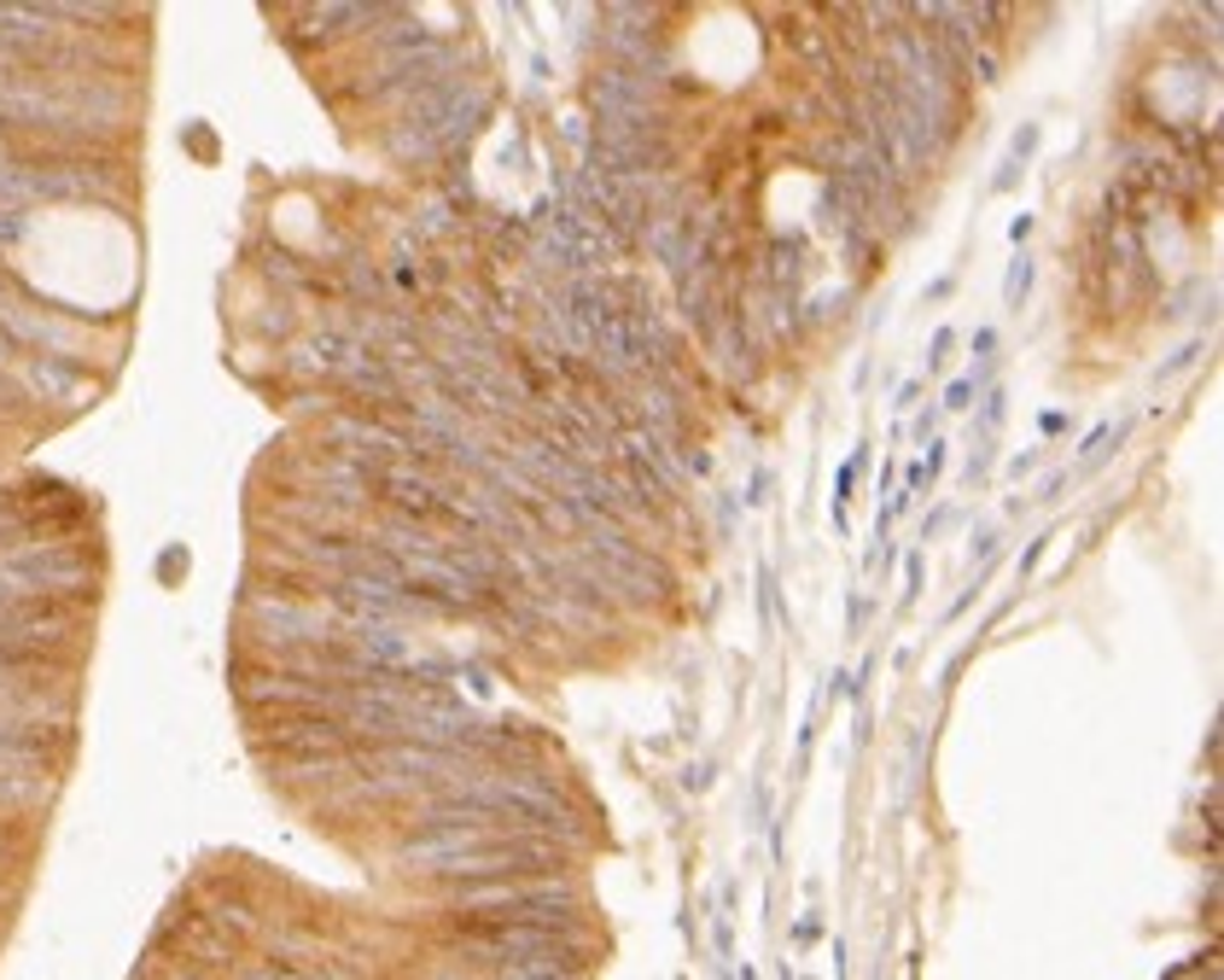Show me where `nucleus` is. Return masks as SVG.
<instances>
[{
    "label": "nucleus",
    "mask_w": 1224,
    "mask_h": 980,
    "mask_svg": "<svg viewBox=\"0 0 1224 980\" xmlns=\"http://www.w3.org/2000/svg\"><path fill=\"white\" fill-rule=\"evenodd\" d=\"M100 561L76 543L0 554V607H83L94 602Z\"/></svg>",
    "instance_id": "f03ea898"
},
{
    "label": "nucleus",
    "mask_w": 1224,
    "mask_h": 980,
    "mask_svg": "<svg viewBox=\"0 0 1224 980\" xmlns=\"http://www.w3.org/2000/svg\"><path fill=\"white\" fill-rule=\"evenodd\" d=\"M968 397H974V380H956V386L944 391V409H968Z\"/></svg>",
    "instance_id": "423d86ee"
},
{
    "label": "nucleus",
    "mask_w": 1224,
    "mask_h": 980,
    "mask_svg": "<svg viewBox=\"0 0 1224 980\" xmlns=\"http://www.w3.org/2000/svg\"><path fill=\"white\" fill-rule=\"evenodd\" d=\"M24 234V217H12V210H0V251H6L12 240Z\"/></svg>",
    "instance_id": "39448f33"
},
{
    "label": "nucleus",
    "mask_w": 1224,
    "mask_h": 980,
    "mask_svg": "<svg viewBox=\"0 0 1224 980\" xmlns=\"http://www.w3.org/2000/svg\"><path fill=\"white\" fill-rule=\"evenodd\" d=\"M1027 286H1032V269H1027V257H1020L1015 274H1009V298H1027Z\"/></svg>",
    "instance_id": "20e7f679"
},
{
    "label": "nucleus",
    "mask_w": 1224,
    "mask_h": 980,
    "mask_svg": "<svg viewBox=\"0 0 1224 980\" xmlns=\"http://www.w3.org/2000/svg\"><path fill=\"white\" fill-rule=\"evenodd\" d=\"M490 117V88L478 76H444V83L420 88L403 112H391L385 129V158L397 169H432L444 158L467 147V135Z\"/></svg>",
    "instance_id": "f257e3e1"
},
{
    "label": "nucleus",
    "mask_w": 1224,
    "mask_h": 980,
    "mask_svg": "<svg viewBox=\"0 0 1224 980\" xmlns=\"http://www.w3.org/2000/svg\"><path fill=\"white\" fill-rule=\"evenodd\" d=\"M83 637H88L83 607H0V666H24V659L76 666Z\"/></svg>",
    "instance_id": "7ed1b4c3"
}]
</instances>
